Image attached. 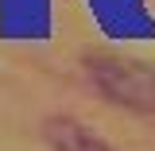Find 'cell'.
<instances>
[{"label":"cell","mask_w":155,"mask_h":151,"mask_svg":"<svg viewBox=\"0 0 155 151\" xmlns=\"http://www.w3.org/2000/svg\"><path fill=\"white\" fill-rule=\"evenodd\" d=\"M89 74L113 105L132 109V113H155V70L151 66L128 62V58H116V54H93Z\"/></svg>","instance_id":"obj_1"},{"label":"cell","mask_w":155,"mask_h":151,"mask_svg":"<svg viewBox=\"0 0 155 151\" xmlns=\"http://www.w3.org/2000/svg\"><path fill=\"white\" fill-rule=\"evenodd\" d=\"M43 143L51 151H116L113 143H105L97 132H89L74 116H47L43 120Z\"/></svg>","instance_id":"obj_2"}]
</instances>
